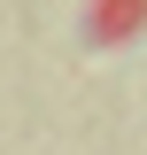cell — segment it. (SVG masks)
<instances>
[{
    "label": "cell",
    "mask_w": 147,
    "mask_h": 155,
    "mask_svg": "<svg viewBox=\"0 0 147 155\" xmlns=\"http://www.w3.org/2000/svg\"><path fill=\"white\" fill-rule=\"evenodd\" d=\"M147 16V0H93V39H124Z\"/></svg>",
    "instance_id": "1"
}]
</instances>
